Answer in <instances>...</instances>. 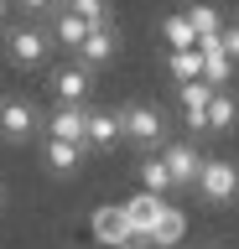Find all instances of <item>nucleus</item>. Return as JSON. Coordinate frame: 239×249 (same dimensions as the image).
Returning <instances> with one entry per match:
<instances>
[{
    "label": "nucleus",
    "mask_w": 239,
    "mask_h": 249,
    "mask_svg": "<svg viewBox=\"0 0 239 249\" xmlns=\"http://www.w3.org/2000/svg\"><path fill=\"white\" fill-rule=\"evenodd\" d=\"M114 114H120V140L141 145V151H151V145L166 140V114L156 104H125V109H114Z\"/></svg>",
    "instance_id": "1"
},
{
    "label": "nucleus",
    "mask_w": 239,
    "mask_h": 249,
    "mask_svg": "<svg viewBox=\"0 0 239 249\" xmlns=\"http://www.w3.org/2000/svg\"><path fill=\"white\" fill-rule=\"evenodd\" d=\"M198 197L208 202V208H223V202L239 197V166L234 161H203V171H198Z\"/></svg>",
    "instance_id": "2"
},
{
    "label": "nucleus",
    "mask_w": 239,
    "mask_h": 249,
    "mask_svg": "<svg viewBox=\"0 0 239 249\" xmlns=\"http://www.w3.org/2000/svg\"><path fill=\"white\" fill-rule=\"evenodd\" d=\"M42 130V114H37V104L32 99H0V140L5 145H26V140Z\"/></svg>",
    "instance_id": "3"
},
{
    "label": "nucleus",
    "mask_w": 239,
    "mask_h": 249,
    "mask_svg": "<svg viewBox=\"0 0 239 249\" xmlns=\"http://www.w3.org/2000/svg\"><path fill=\"white\" fill-rule=\"evenodd\" d=\"M47 47H52V36L42 26H16L5 36V57L16 62V68H42L47 62Z\"/></svg>",
    "instance_id": "4"
},
{
    "label": "nucleus",
    "mask_w": 239,
    "mask_h": 249,
    "mask_svg": "<svg viewBox=\"0 0 239 249\" xmlns=\"http://www.w3.org/2000/svg\"><path fill=\"white\" fill-rule=\"evenodd\" d=\"M161 161H166V171H172V192L192 187V182H198V171H203V156H198L192 140H172V145L161 151Z\"/></svg>",
    "instance_id": "5"
},
{
    "label": "nucleus",
    "mask_w": 239,
    "mask_h": 249,
    "mask_svg": "<svg viewBox=\"0 0 239 249\" xmlns=\"http://www.w3.org/2000/svg\"><path fill=\"white\" fill-rule=\"evenodd\" d=\"M73 52H78L83 68H110L114 52H120V31H114V21H110V26H89V36H83Z\"/></svg>",
    "instance_id": "6"
},
{
    "label": "nucleus",
    "mask_w": 239,
    "mask_h": 249,
    "mask_svg": "<svg viewBox=\"0 0 239 249\" xmlns=\"http://www.w3.org/2000/svg\"><path fill=\"white\" fill-rule=\"evenodd\" d=\"M89 229H94V239H99V244H110V249H120V244L130 239V233H135L120 202H104V208H94V218H89Z\"/></svg>",
    "instance_id": "7"
},
{
    "label": "nucleus",
    "mask_w": 239,
    "mask_h": 249,
    "mask_svg": "<svg viewBox=\"0 0 239 249\" xmlns=\"http://www.w3.org/2000/svg\"><path fill=\"white\" fill-rule=\"evenodd\" d=\"M120 208H125V218H130V229L135 233H146V239H151V229H156V218L166 213V197H161V192H130L125 202H120Z\"/></svg>",
    "instance_id": "8"
},
{
    "label": "nucleus",
    "mask_w": 239,
    "mask_h": 249,
    "mask_svg": "<svg viewBox=\"0 0 239 249\" xmlns=\"http://www.w3.org/2000/svg\"><path fill=\"white\" fill-rule=\"evenodd\" d=\"M120 145V114L114 109H89L83 120V151H110Z\"/></svg>",
    "instance_id": "9"
},
{
    "label": "nucleus",
    "mask_w": 239,
    "mask_h": 249,
    "mask_svg": "<svg viewBox=\"0 0 239 249\" xmlns=\"http://www.w3.org/2000/svg\"><path fill=\"white\" fill-rule=\"evenodd\" d=\"M52 93H57V104H83L89 99V89H94V78H89V68L83 62H73V68H52Z\"/></svg>",
    "instance_id": "10"
},
{
    "label": "nucleus",
    "mask_w": 239,
    "mask_h": 249,
    "mask_svg": "<svg viewBox=\"0 0 239 249\" xmlns=\"http://www.w3.org/2000/svg\"><path fill=\"white\" fill-rule=\"evenodd\" d=\"M177 99H182V120H187V130H208V99H213V83H203V78L177 83Z\"/></svg>",
    "instance_id": "11"
},
{
    "label": "nucleus",
    "mask_w": 239,
    "mask_h": 249,
    "mask_svg": "<svg viewBox=\"0 0 239 249\" xmlns=\"http://www.w3.org/2000/svg\"><path fill=\"white\" fill-rule=\"evenodd\" d=\"M42 166H47L52 177H78V166H83V145H78V140H57V135H47V145H42Z\"/></svg>",
    "instance_id": "12"
},
{
    "label": "nucleus",
    "mask_w": 239,
    "mask_h": 249,
    "mask_svg": "<svg viewBox=\"0 0 239 249\" xmlns=\"http://www.w3.org/2000/svg\"><path fill=\"white\" fill-rule=\"evenodd\" d=\"M182 239H187V213L166 202V213H161L156 229H151V249H177Z\"/></svg>",
    "instance_id": "13"
},
{
    "label": "nucleus",
    "mask_w": 239,
    "mask_h": 249,
    "mask_svg": "<svg viewBox=\"0 0 239 249\" xmlns=\"http://www.w3.org/2000/svg\"><path fill=\"white\" fill-rule=\"evenodd\" d=\"M83 120H89V109H83V104H57V109H52V120H47V135L78 140V145H83Z\"/></svg>",
    "instance_id": "14"
},
{
    "label": "nucleus",
    "mask_w": 239,
    "mask_h": 249,
    "mask_svg": "<svg viewBox=\"0 0 239 249\" xmlns=\"http://www.w3.org/2000/svg\"><path fill=\"white\" fill-rule=\"evenodd\" d=\"M234 124H239V99L213 89V99H208V135H229Z\"/></svg>",
    "instance_id": "15"
},
{
    "label": "nucleus",
    "mask_w": 239,
    "mask_h": 249,
    "mask_svg": "<svg viewBox=\"0 0 239 249\" xmlns=\"http://www.w3.org/2000/svg\"><path fill=\"white\" fill-rule=\"evenodd\" d=\"M135 177H141L146 192H161V197L172 192V171H166V161H161V156H146L141 166H135Z\"/></svg>",
    "instance_id": "16"
},
{
    "label": "nucleus",
    "mask_w": 239,
    "mask_h": 249,
    "mask_svg": "<svg viewBox=\"0 0 239 249\" xmlns=\"http://www.w3.org/2000/svg\"><path fill=\"white\" fill-rule=\"evenodd\" d=\"M83 36H89V21L57 5V21H52V42H63V47H78Z\"/></svg>",
    "instance_id": "17"
},
{
    "label": "nucleus",
    "mask_w": 239,
    "mask_h": 249,
    "mask_svg": "<svg viewBox=\"0 0 239 249\" xmlns=\"http://www.w3.org/2000/svg\"><path fill=\"white\" fill-rule=\"evenodd\" d=\"M177 83H192V78H203V57H198V47H172V57H166Z\"/></svg>",
    "instance_id": "18"
},
{
    "label": "nucleus",
    "mask_w": 239,
    "mask_h": 249,
    "mask_svg": "<svg viewBox=\"0 0 239 249\" xmlns=\"http://www.w3.org/2000/svg\"><path fill=\"white\" fill-rule=\"evenodd\" d=\"M161 36H166V47H198V36H192V21H187V11L166 16V21H161Z\"/></svg>",
    "instance_id": "19"
},
{
    "label": "nucleus",
    "mask_w": 239,
    "mask_h": 249,
    "mask_svg": "<svg viewBox=\"0 0 239 249\" xmlns=\"http://www.w3.org/2000/svg\"><path fill=\"white\" fill-rule=\"evenodd\" d=\"M63 11H73V16H83L89 26H110V0H57Z\"/></svg>",
    "instance_id": "20"
},
{
    "label": "nucleus",
    "mask_w": 239,
    "mask_h": 249,
    "mask_svg": "<svg viewBox=\"0 0 239 249\" xmlns=\"http://www.w3.org/2000/svg\"><path fill=\"white\" fill-rule=\"evenodd\" d=\"M187 21H192V36H198V42L223 31V21H219V11H213V5H187Z\"/></svg>",
    "instance_id": "21"
},
{
    "label": "nucleus",
    "mask_w": 239,
    "mask_h": 249,
    "mask_svg": "<svg viewBox=\"0 0 239 249\" xmlns=\"http://www.w3.org/2000/svg\"><path fill=\"white\" fill-rule=\"evenodd\" d=\"M219 42H223V52L239 62V26H223V31H219Z\"/></svg>",
    "instance_id": "22"
},
{
    "label": "nucleus",
    "mask_w": 239,
    "mask_h": 249,
    "mask_svg": "<svg viewBox=\"0 0 239 249\" xmlns=\"http://www.w3.org/2000/svg\"><path fill=\"white\" fill-rule=\"evenodd\" d=\"M21 11H57V0H16Z\"/></svg>",
    "instance_id": "23"
},
{
    "label": "nucleus",
    "mask_w": 239,
    "mask_h": 249,
    "mask_svg": "<svg viewBox=\"0 0 239 249\" xmlns=\"http://www.w3.org/2000/svg\"><path fill=\"white\" fill-rule=\"evenodd\" d=\"M0 21H5V0H0Z\"/></svg>",
    "instance_id": "24"
},
{
    "label": "nucleus",
    "mask_w": 239,
    "mask_h": 249,
    "mask_svg": "<svg viewBox=\"0 0 239 249\" xmlns=\"http://www.w3.org/2000/svg\"><path fill=\"white\" fill-rule=\"evenodd\" d=\"M0 202H5V192H0Z\"/></svg>",
    "instance_id": "25"
}]
</instances>
